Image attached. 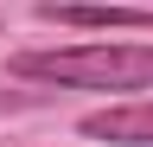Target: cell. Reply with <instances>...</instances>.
<instances>
[{
	"label": "cell",
	"mask_w": 153,
	"mask_h": 147,
	"mask_svg": "<svg viewBox=\"0 0 153 147\" xmlns=\"http://www.w3.org/2000/svg\"><path fill=\"white\" fill-rule=\"evenodd\" d=\"M13 77H38L51 90H153V45H64V51H13Z\"/></svg>",
	"instance_id": "cell-1"
},
{
	"label": "cell",
	"mask_w": 153,
	"mask_h": 147,
	"mask_svg": "<svg viewBox=\"0 0 153 147\" xmlns=\"http://www.w3.org/2000/svg\"><path fill=\"white\" fill-rule=\"evenodd\" d=\"M89 141H115V147H153V102H115L83 115Z\"/></svg>",
	"instance_id": "cell-2"
},
{
	"label": "cell",
	"mask_w": 153,
	"mask_h": 147,
	"mask_svg": "<svg viewBox=\"0 0 153 147\" xmlns=\"http://www.w3.org/2000/svg\"><path fill=\"white\" fill-rule=\"evenodd\" d=\"M32 102H45V96H13V90L0 96V109H32Z\"/></svg>",
	"instance_id": "cell-4"
},
{
	"label": "cell",
	"mask_w": 153,
	"mask_h": 147,
	"mask_svg": "<svg viewBox=\"0 0 153 147\" xmlns=\"http://www.w3.org/2000/svg\"><path fill=\"white\" fill-rule=\"evenodd\" d=\"M38 19H51V26H153V13L147 7H96V0H38Z\"/></svg>",
	"instance_id": "cell-3"
}]
</instances>
